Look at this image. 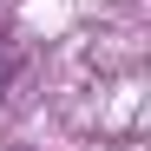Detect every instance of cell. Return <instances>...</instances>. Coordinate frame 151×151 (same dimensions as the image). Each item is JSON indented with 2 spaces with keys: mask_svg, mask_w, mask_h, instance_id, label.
Masks as SVG:
<instances>
[]
</instances>
